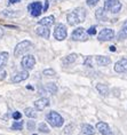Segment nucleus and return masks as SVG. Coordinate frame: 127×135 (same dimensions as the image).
Here are the masks:
<instances>
[{"label": "nucleus", "instance_id": "34", "mask_svg": "<svg viewBox=\"0 0 127 135\" xmlns=\"http://www.w3.org/2000/svg\"><path fill=\"white\" fill-rule=\"evenodd\" d=\"M21 0H9L8 1V5H13V4H16V2H19Z\"/></svg>", "mask_w": 127, "mask_h": 135}, {"label": "nucleus", "instance_id": "31", "mask_svg": "<svg viewBox=\"0 0 127 135\" xmlns=\"http://www.w3.org/2000/svg\"><path fill=\"white\" fill-rule=\"evenodd\" d=\"M26 126H28L29 131H33V129H35V127H36V124H35V121H29Z\"/></svg>", "mask_w": 127, "mask_h": 135}, {"label": "nucleus", "instance_id": "14", "mask_svg": "<svg viewBox=\"0 0 127 135\" xmlns=\"http://www.w3.org/2000/svg\"><path fill=\"white\" fill-rule=\"evenodd\" d=\"M96 129H97L102 135H110L111 134L109 125L106 123H103V121H100V123L96 124Z\"/></svg>", "mask_w": 127, "mask_h": 135}, {"label": "nucleus", "instance_id": "18", "mask_svg": "<svg viewBox=\"0 0 127 135\" xmlns=\"http://www.w3.org/2000/svg\"><path fill=\"white\" fill-rule=\"evenodd\" d=\"M127 38V21H125L123 23V26H121V30L119 31L118 33V40H124Z\"/></svg>", "mask_w": 127, "mask_h": 135}, {"label": "nucleus", "instance_id": "26", "mask_svg": "<svg viewBox=\"0 0 127 135\" xmlns=\"http://www.w3.org/2000/svg\"><path fill=\"white\" fill-rule=\"evenodd\" d=\"M23 125H24V123H23L22 120L15 121V123L12 125V129L13 131H21L22 128H23Z\"/></svg>", "mask_w": 127, "mask_h": 135}, {"label": "nucleus", "instance_id": "33", "mask_svg": "<svg viewBox=\"0 0 127 135\" xmlns=\"http://www.w3.org/2000/svg\"><path fill=\"white\" fill-rule=\"evenodd\" d=\"M91 61H92V57H87V60L85 61V65L92 66V63H91Z\"/></svg>", "mask_w": 127, "mask_h": 135}, {"label": "nucleus", "instance_id": "24", "mask_svg": "<svg viewBox=\"0 0 127 135\" xmlns=\"http://www.w3.org/2000/svg\"><path fill=\"white\" fill-rule=\"evenodd\" d=\"M24 113L26 117L29 118H37V112L35 109H32V108H26L24 110Z\"/></svg>", "mask_w": 127, "mask_h": 135}, {"label": "nucleus", "instance_id": "10", "mask_svg": "<svg viewBox=\"0 0 127 135\" xmlns=\"http://www.w3.org/2000/svg\"><path fill=\"white\" fill-rule=\"evenodd\" d=\"M115 71L118 73H125L127 72V59L124 57V59L117 61L115 63Z\"/></svg>", "mask_w": 127, "mask_h": 135}, {"label": "nucleus", "instance_id": "21", "mask_svg": "<svg viewBox=\"0 0 127 135\" xmlns=\"http://www.w3.org/2000/svg\"><path fill=\"white\" fill-rule=\"evenodd\" d=\"M77 57H78L77 54H70V55L65 56L64 59L62 60V62H63V64H66V65H69V64H72L73 62H76Z\"/></svg>", "mask_w": 127, "mask_h": 135}, {"label": "nucleus", "instance_id": "11", "mask_svg": "<svg viewBox=\"0 0 127 135\" xmlns=\"http://www.w3.org/2000/svg\"><path fill=\"white\" fill-rule=\"evenodd\" d=\"M29 78V72L28 70H24V71H19L17 73H15L14 76L12 77V83H21L23 80Z\"/></svg>", "mask_w": 127, "mask_h": 135}, {"label": "nucleus", "instance_id": "6", "mask_svg": "<svg viewBox=\"0 0 127 135\" xmlns=\"http://www.w3.org/2000/svg\"><path fill=\"white\" fill-rule=\"evenodd\" d=\"M66 36H68V31H66V28L64 24H57L55 26L54 29V38L56 40H58V41H62V40H64L66 38Z\"/></svg>", "mask_w": 127, "mask_h": 135}, {"label": "nucleus", "instance_id": "36", "mask_svg": "<svg viewBox=\"0 0 127 135\" xmlns=\"http://www.w3.org/2000/svg\"><path fill=\"white\" fill-rule=\"evenodd\" d=\"M4 37V30H2V28H0V39Z\"/></svg>", "mask_w": 127, "mask_h": 135}, {"label": "nucleus", "instance_id": "37", "mask_svg": "<svg viewBox=\"0 0 127 135\" xmlns=\"http://www.w3.org/2000/svg\"><path fill=\"white\" fill-rule=\"evenodd\" d=\"M110 50H111V52H116V47L115 46H111V47H110Z\"/></svg>", "mask_w": 127, "mask_h": 135}, {"label": "nucleus", "instance_id": "2", "mask_svg": "<svg viewBox=\"0 0 127 135\" xmlns=\"http://www.w3.org/2000/svg\"><path fill=\"white\" fill-rule=\"evenodd\" d=\"M46 120H47L48 124L53 127H61L63 125V123H64L62 116L56 112V111H51V112H48L47 116H46Z\"/></svg>", "mask_w": 127, "mask_h": 135}, {"label": "nucleus", "instance_id": "38", "mask_svg": "<svg viewBox=\"0 0 127 135\" xmlns=\"http://www.w3.org/2000/svg\"><path fill=\"white\" fill-rule=\"evenodd\" d=\"M33 135H36V134H33Z\"/></svg>", "mask_w": 127, "mask_h": 135}, {"label": "nucleus", "instance_id": "32", "mask_svg": "<svg viewBox=\"0 0 127 135\" xmlns=\"http://www.w3.org/2000/svg\"><path fill=\"white\" fill-rule=\"evenodd\" d=\"M21 117H22V114H21V112H18V111H15V112L13 113V118H14L15 120L21 119Z\"/></svg>", "mask_w": 127, "mask_h": 135}, {"label": "nucleus", "instance_id": "25", "mask_svg": "<svg viewBox=\"0 0 127 135\" xmlns=\"http://www.w3.org/2000/svg\"><path fill=\"white\" fill-rule=\"evenodd\" d=\"M46 88H47V90H48V92L51 93V94H55L56 92H57V86H56L54 83H49V84H47Z\"/></svg>", "mask_w": 127, "mask_h": 135}, {"label": "nucleus", "instance_id": "16", "mask_svg": "<svg viewBox=\"0 0 127 135\" xmlns=\"http://www.w3.org/2000/svg\"><path fill=\"white\" fill-rule=\"evenodd\" d=\"M54 22H55V17L53 15H51V16H46V17H44V18H41L39 21V25H44V26H51V25H53L54 24Z\"/></svg>", "mask_w": 127, "mask_h": 135}, {"label": "nucleus", "instance_id": "9", "mask_svg": "<svg viewBox=\"0 0 127 135\" xmlns=\"http://www.w3.org/2000/svg\"><path fill=\"white\" fill-rule=\"evenodd\" d=\"M21 64H22V66L24 68L25 70H31V69H33V66H35V64H36L35 56H33V55H25L22 59Z\"/></svg>", "mask_w": 127, "mask_h": 135}, {"label": "nucleus", "instance_id": "20", "mask_svg": "<svg viewBox=\"0 0 127 135\" xmlns=\"http://www.w3.org/2000/svg\"><path fill=\"white\" fill-rule=\"evenodd\" d=\"M81 132L85 135H94L95 131H94V127L91 126V125L88 124H84L81 126Z\"/></svg>", "mask_w": 127, "mask_h": 135}, {"label": "nucleus", "instance_id": "22", "mask_svg": "<svg viewBox=\"0 0 127 135\" xmlns=\"http://www.w3.org/2000/svg\"><path fill=\"white\" fill-rule=\"evenodd\" d=\"M96 89H97V92L103 96H106L109 94V88L104 84H97V85H96Z\"/></svg>", "mask_w": 127, "mask_h": 135}, {"label": "nucleus", "instance_id": "7", "mask_svg": "<svg viewBox=\"0 0 127 135\" xmlns=\"http://www.w3.org/2000/svg\"><path fill=\"white\" fill-rule=\"evenodd\" d=\"M115 38V31L112 29H103L100 31L99 36H97V39L100 41H110Z\"/></svg>", "mask_w": 127, "mask_h": 135}, {"label": "nucleus", "instance_id": "19", "mask_svg": "<svg viewBox=\"0 0 127 135\" xmlns=\"http://www.w3.org/2000/svg\"><path fill=\"white\" fill-rule=\"evenodd\" d=\"M8 57H9V54L7 52L0 53V69H4L6 66V64L8 62Z\"/></svg>", "mask_w": 127, "mask_h": 135}, {"label": "nucleus", "instance_id": "12", "mask_svg": "<svg viewBox=\"0 0 127 135\" xmlns=\"http://www.w3.org/2000/svg\"><path fill=\"white\" fill-rule=\"evenodd\" d=\"M49 105V100L47 97H41V99L37 100L35 102V108L38 111H42Z\"/></svg>", "mask_w": 127, "mask_h": 135}, {"label": "nucleus", "instance_id": "1", "mask_svg": "<svg viewBox=\"0 0 127 135\" xmlns=\"http://www.w3.org/2000/svg\"><path fill=\"white\" fill-rule=\"evenodd\" d=\"M86 15H87L86 9H84L82 7H78V8L73 9L71 13H69V14L66 15V21H68L69 25L75 26V25H78L85 21Z\"/></svg>", "mask_w": 127, "mask_h": 135}, {"label": "nucleus", "instance_id": "27", "mask_svg": "<svg viewBox=\"0 0 127 135\" xmlns=\"http://www.w3.org/2000/svg\"><path fill=\"white\" fill-rule=\"evenodd\" d=\"M39 132H41V133H49V128L45 123H41L39 124Z\"/></svg>", "mask_w": 127, "mask_h": 135}, {"label": "nucleus", "instance_id": "5", "mask_svg": "<svg viewBox=\"0 0 127 135\" xmlns=\"http://www.w3.org/2000/svg\"><path fill=\"white\" fill-rule=\"evenodd\" d=\"M89 38L87 31H85L84 28H77L76 30H73L72 35H71V39L75 41H87Z\"/></svg>", "mask_w": 127, "mask_h": 135}, {"label": "nucleus", "instance_id": "13", "mask_svg": "<svg viewBox=\"0 0 127 135\" xmlns=\"http://www.w3.org/2000/svg\"><path fill=\"white\" fill-rule=\"evenodd\" d=\"M36 33L39 37H42L45 39H48L49 36H51V31H49L48 26H44V25H39L38 28L36 29Z\"/></svg>", "mask_w": 127, "mask_h": 135}, {"label": "nucleus", "instance_id": "3", "mask_svg": "<svg viewBox=\"0 0 127 135\" xmlns=\"http://www.w3.org/2000/svg\"><path fill=\"white\" fill-rule=\"evenodd\" d=\"M31 47H32V44H31V41H29V40H23V41L18 42L15 47V49H14V56L19 57L24 53L28 52Z\"/></svg>", "mask_w": 127, "mask_h": 135}, {"label": "nucleus", "instance_id": "30", "mask_svg": "<svg viewBox=\"0 0 127 135\" xmlns=\"http://www.w3.org/2000/svg\"><path fill=\"white\" fill-rule=\"evenodd\" d=\"M87 33H88V36L95 35V33H96V26H91V28L87 30Z\"/></svg>", "mask_w": 127, "mask_h": 135}, {"label": "nucleus", "instance_id": "15", "mask_svg": "<svg viewBox=\"0 0 127 135\" xmlns=\"http://www.w3.org/2000/svg\"><path fill=\"white\" fill-rule=\"evenodd\" d=\"M95 17H96V20H99V21H101V22H105L106 20H108V16H106V11L103 7L99 8L97 11L95 12Z\"/></svg>", "mask_w": 127, "mask_h": 135}, {"label": "nucleus", "instance_id": "29", "mask_svg": "<svg viewBox=\"0 0 127 135\" xmlns=\"http://www.w3.org/2000/svg\"><path fill=\"white\" fill-rule=\"evenodd\" d=\"M100 0H86V4H87L89 7H93V6H95Z\"/></svg>", "mask_w": 127, "mask_h": 135}, {"label": "nucleus", "instance_id": "35", "mask_svg": "<svg viewBox=\"0 0 127 135\" xmlns=\"http://www.w3.org/2000/svg\"><path fill=\"white\" fill-rule=\"evenodd\" d=\"M48 6H49V4H48V1H46V4H45V7L42 8V12H46L48 9Z\"/></svg>", "mask_w": 127, "mask_h": 135}, {"label": "nucleus", "instance_id": "4", "mask_svg": "<svg viewBox=\"0 0 127 135\" xmlns=\"http://www.w3.org/2000/svg\"><path fill=\"white\" fill-rule=\"evenodd\" d=\"M103 8L110 13L117 14V13H119L120 9H121V4L119 2V0H104V6H103Z\"/></svg>", "mask_w": 127, "mask_h": 135}, {"label": "nucleus", "instance_id": "17", "mask_svg": "<svg viewBox=\"0 0 127 135\" xmlns=\"http://www.w3.org/2000/svg\"><path fill=\"white\" fill-rule=\"evenodd\" d=\"M96 62H97L99 65H101V66H105V65H109V64L111 63V60H110L108 56L99 55V56H96Z\"/></svg>", "mask_w": 127, "mask_h": 135}, {"label": "nucleus", "instance_id": "28", "mask_svg": "<svg viewBox=\"0 0 127 135\" xmlns=\"http://www.w3.org/2000/svg\"><path fill=\"white\" fill-rule=\"evenodd\" d=\"M44 75L45 76L53 77V76H55V71L53 69H46V70H44Z\"/></svg>", "mask_w": 127, "mask_h": 135}, {"label": "nucleus", "instance_id": "8", "mask_svg": "<svg viewBox=\"0 0 127 135\" xmlns=\"http://www.w3.org/2000/svg\"><path fill=\"white\" fill-rule=\"evenodd\" d=\"M28 11L30 12V14H31L33 17H37V16H39L42 13V4L40 1L31 2V4L28 6Z\"/></svg>", "mask_w": 127, "mask_h": 135}, {"label": "nucleus", "instance_id": "23", "mask_svg": "<svg viewBox=\"0 0 127 135\" xmlns=\"http://www.w3.org/2000/svg\"><path fill=\"white\" fill-rule=\"evenodd\" d=\"M6 17H17L19 16V12L18 11H2L1 13Z\"/></svg>", "mask_w": 127, "mask_h": 135}]
</instances>
